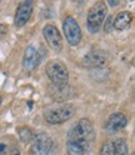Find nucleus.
I'll return each instance as SVG.
<instances>
[{"label": "nucleus", "mask_w": 135, "mask_h": 155, "mask_svg": "<svg viewBox=\"0 0 135 155\" xmlns=\"http://www.w3.org/2000/svg\"><path fill=\"white\" fill-rule=\"evenodd\" d=\"M95 141L94 127L89 119H80L68 133L66 151L69 155H89Z\"/></svg>", "instance_id": "obj_1"}, {"label": "nucleus", "mask_w": 135, "mask_h": 155, "mask_svg": "<svg viewBox=\"0 0 135 155\" xmlns=\"http://www.w3.org/2000/svg\"><path fill=\"white\" fill-rule=\"evenodd\" d=\"M46 75L50 79V81L56 86V88H64L68 85L69 80V71L64 63L60 60H50L46 64Z\"/></svg>", "instance_id": "obj_2"}, {"label": "nucleus", "mask_w": 135, "mask_h": 155, "mask_svg": "<svg viewBox=\"0 0 135 155\" xmlns=\"http://www.w3.org/2000/svg\"><path fill=\"white\" fill-rule=\"evenodd\" d=\"M108 8L107 4L103 2L95 3L88 13V18H86V28L91 34H96L100 31V28L104 23V19L107 16Z\"/></svg>", "instance_id": "obj_3"}, {"label": "nucleus", "mask_w": 135, "mask_h": 155, "mask_svg": "<svg viewBox=\"0 0 135 155\" xmlns=\"http://www.w3.org/2000/svg\"><path fill=\"white\" fill-rule=\"evenodd\" d=\"M74 114H75V108L71 104H66V105L60 106V108L44 111V119L48 124L56 125V124H61L71 119Z\"/></svg>", "instance_id": "obj_4"}, {"label": "nucleus", "mask_w": 135, "mask_h": 155, "mask_svg": "<svg viewBox=\"0 0 135 155\" xmlns=\"http://www.w3.org/2000/svg\"><path fill=\"white\" fill-rule=\"evenodd\" d=\"M30 144L31 155H49L53 148V140L46 133L35 134Z\"/></svg>", "instance_id": "obj_5"}, {"label": "nucleus", "mask_w": 135, "mask_h": 155, "mask_svg": "<svg viewBox=\"0 0 135 155\" xmlns=\"http://www.w3.org/2000/svg\"><path fill=\"white\" fill-rule=\"evenodd\" d=\"M63 31L68 43L75 46L81 41V29L73 16H66L63 23Z\"/></svg>", "instance_id": "obj_6"}, {"label": "nucleus", "mask_w": 135, "mask_h": 155, "mask_svg": "<svg viewBox=\"0 0 135 155\" xmlns=\"http://www.w3.org/2000/svg\"><path fill=\"white\" fill-rule=\"evenodd\" d=\"M44 38L51 49L55 53H60L63 50V38L58 28L53 24H46L43 29Z\"/></svg>", "instance_id": "obj_7"}, {"label": "nucleus", "mask_w": 135, "mask_h": 155, "mask_svg": "<svg viewBox=\"0 0 135 155\" xmlns=\"http://www.w3.org/2000/svg\"><path fill=\"white\" fill-rule=\"evenodd\" d=\"M33 9H34V5L31 2H23V3L19 4L15 16H14V25L16 28L24 26L29 20H30L31 14H33Z\"/></svg>", "instance_id": "obj_8"}, {"label": "nucleus", "mask_w": 135, "mask_h": 155, "mask_svg": "<svg viewBox=\"0 0 135 155\" xmlns=\"http://www.w3.org/2000/svg\"><path fill=\"white\" fill-rule=\"evenodd\" d=\"M107 63L108 55L103 50H91L83 58V65L86 68H101Z\"/></svg>", "instance_id": "obj_9"}, {"label": "nucleus", "mask_w": 135, "mask_h": 155, "mask_svg": "<svg viewBox=\"0 0 135 155\" xmlns=\"http://www.w3.org/2000/svg\"><path fill=\"white\" fill-rule=\"evenodd\" d=\"M128 124V118L125 116L123 113H115L111 114L109 116V119L105 123L104 128L108 133L114 134V133H118L120 130H123Z\"/></svg>", "instance_id": "obj_10"}, {"label": "nucleus", "mask_w": 135, "mask_h": 155, "mask_svg": "<svg viewBox=\"0 0 135 155\" xmlns=\"http://www.w3.org/2000/svg\"><path fill=\"white\" fill-rule=\"evenodd\" d=\"M40 63V56L34 46H28L23 58V66L26 71H33Z\"/></svg>", "instance_id": "obj_11"}, {"label": "nucleus", "mask_w": 135, "mask_h": 155, "mask_svg": "<svg viewBox=\"0 0 135 155\" xmlns=\"http://www.w3.org/2000/svg\"><path fill=\"white\" fill-rule=\"evenodd\" d=\"M131 19H133V15L129 12H121V13H119L117 15L115 20L113 21V26H114L115 30L123 31L130 25Z\"/></svg>", "instance_id": "obj_12"}, {"label": "nucleus", "mask_w": 135, "mask_h": 155, "mask_svg": "<svg viewBox=\"0 0 135 155\" xmlns=\"http://www.w3.org/2000/svg\"><path fill=\"white\" fill-rule=\"evenodd\" d=\"M114 143L113 155H128V145L124 139H117Z\"/></svg>", "instance_id": "obj_13"}, {"label": "nucleus", "mask_w": 135, "mask_h": 155, "mask_svg": "<svg viewBox=\"0 0 135 155\" xmlns=\"http://www.w3.org/2000/svg\"><path fill=\"white\" fill-rule=\"evenodd\" d=\"M18 134H19V138H20V140L24 141V143H31L34 135H35V133L33 131V129L28 128V127L19 128L18 129Z\"/></svg>", "instance_id": "obj_14"}, {"label": "nucleus", "mask_w": 135, "mask_h": 155, "mask_svg": "<svg viewBox=\"0 0 135 155\" xmlns=\"http://www.w3.org/2000/svg\"><path fill=\"white\" fill-rule=\"evenodd\" d=\"M114 151V143L113 141H107L103 144L100 149V155H113Z\"/></svg>", "instance_id": "obj_15"}, {"label": "nucleus", "mask_w": 135, "mask_h": 155, "mask_svg": "<svg viewBox=\"0 0 135 155\" xmlns=\"http://www.w3.org/2000/svg\"><path fill=\"white\" fill-rule=\"evenodd\" d=\"M111 28H113V16L109 15V16L107 18V21H105L104 31H105V33H110V31H111Z\"/></svg>", "instance_id": "obj_16"}, {"label": "nucleus", "mask_w": 135, "mask_h": 155, "mask_svg": "<svg viewBox=\"0 0 135 155\" xmlns=\"http://www.w3.org/2000/svg\"><path fill=\"white\" fill-rule=\"evenodd\" d=\"M6 34H8V26L5 24H0V40H3L6 36Z\"/></svg>", "instance_id": "obj_17"}, {"label": "nucleus", "mask_w": 135, "mask_h": 155, "mask_svg": "<svg viewBox=\"0 0 135 155\" xmlns=\"http://www.w3.org/2000/svg\"><path fill=\"white\" fill-rule=\"evenodd\" d=\"M109 4H110L111 6H115V5H119V2H118V0H110Z\"/></svg>", "instance_id": "obj_18"}, {"label": "nucleus", "mask_w": 135, "mask_h": 155, "mask_svg": "<svg viewBox=\"0 0 135 155\" xmlns=\"http://www.w3.org/2000/svg\"><path fill=\"white\" fill-rule=\"evenodd\" d=\"M0 104H2V98H0Z\"/></svg>", "instance_id": "obj_19"}]
</instances>
